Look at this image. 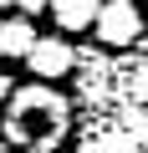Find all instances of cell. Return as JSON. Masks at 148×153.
Wrapping results in <instances>:
<instances>
[{
  "mask_svg": "<svg viewBox=\"0 0 148 153\" xmlns=\"http://www.w3.org/2000/svg\"><path fill=\"white\" fill-rule=\"evenodd\" d=\"M97 10H102V0H51V21L61 31H92Z\"/></svg>",
  "mask_w": 148,
  "mask_h": 153,
  "instance_id": "cell-5",
  "label": "cell"
},
{
  "mask_svg": "<svg viewBox=\"0 0 148 153\" xmlns=\"http://www.w3.org/2000/svg\"><path fill=\"white\" fill-rule=\"evenodd\" d=\"M10 5H21V0H0V10H10Z\"/></svg>",
  "mask_w": 148,
  "mask_h": 153,
  "instance_id": "cell-10",
  "label": "cell"
},
{
  "mask_svg": "<svg viewBox=\"0 0 148 153\" xmlns=\"http://www.w3.org/2000/svg\"><path fill=\"white\" fill-rule=\"evenodd\" d=\"M138 5H143V16H148V0H138Z\"/></svg>",
  "mask_w": 148,
  "mask_h": 153,
  "instance_id": "cell-11",
  "label": "cell"
},
{
  "mask_svg": "<svg viewBox=\"0 0 148 153\" xmlns=\"http://www.w3.org/2000/svg\"><path fill=\"white\" fill-rule=\"evenodd\" d=\"M92 36H97V46H107V51H128V46H138V41L148 36V16H143L138 0H102Z\"/></svg>",
  "mask_w": 148,
  "mask_h": 153,
  "instance_id": "cell-2",
  "label": "cell"
},
{
  "mask_svg": "<svg viewBox=\"0 0 148 153\" xmlns=\"http://www.w3.org/2000/svg\"><path fill=\"white\" fill-rule=\"evenodd\" d=\"M16 10H21V16H41V10H51V0H21Z\"/></svg>",
  "mask_w": 148,
  "mask_h": 153,
  "instance_id": "cell-8",
  "label": "cell"
},
{
  "mask_svg": "<svg viewBox=\"0 0 148 153\" xmlns=\"http://www.w3.org/2000/svg\"><path fill=\"white\" fill-rule=\"evenodd\" d=\"M10 92H16V82H10V71H0V107L10 102Z\"/></svg>",
  "mask_w": 148,
  "mask_h": 153,
  "instance_id": "cell-9",
  "label": "cell"
},
{
  "mask_svg": "<svg viewBox=\"0 0 148 153\" xmlns=\"http://www.w3.org/2000/svg\"><path fill=\"white\" fill-rule=\"evenodd\" d=\"M87 153H138V138H133V133H107V138H97Z\"/></svg>",
  "mask_w": 148,
  "mask_h": 153,
  "instance_id": "cell-7",
  "label": "cell"
},
{
  "mask_svg": "<svg viewBox=\"0 0 148 153\" xmlns=\"http://www.w3.org/2000/svg\"><path fill=\"white\" fill-rule=\"evenodd\" d=\"M0 133L21 153H61L71 138V97L56 92L51 82H26L10 92Z\"/></svg>",
  "mask_w": 148,
  "mask_h": 153,
  "instance_id": "cell-1",
  "label": "cell"
},
{
  "mask_svg": "<svg viewBox=\"0 0 148 153\" xmlns=\"http://www.w3.org/2000/svg\"><path fill=\"white\" fill-rule=\"evenodd\" d=\"M118 87H123V97H128V102H143V107H148V56L118 71Z\"/></svg>",
  "mask_w": 148,
  "mask_h": 153,
  "instance_id": "cell-6",
  "label": "cell"
},
{
  "mask_svg": "<svg viewBox=\"0 0 148 153\" xmlns=\"http://www.w3.org/2000/svg\"><path fill=\"white\" fill-rule=\"evenodd\" d=\"M82 66V51L71 46L66 36H41L36 46H31V56H26V71H31V82H66L71 71Z\"/></svg>",
  "mask_w": 148,
  "mask_h": 153,
  "instance_id": "cell-3",
  "label": "cell"
},
{
  "mask_svg": "<svg viewBox=\"0 0 148 153\" xmlns=\"http://www.w3.org/2000/svg\"><path fill=\"white\" fill-rule=\"evenodd\" d=\"M36 41L41 36H36L31 16H5V21H0V56H5V61H26Z\"/></svg>",
  "mask_w": 148,
  "mask_h": 153,
  "instance_id": "cell-4",
  "label": "cell"
}]
</instances>
